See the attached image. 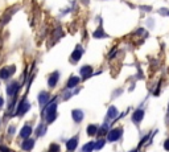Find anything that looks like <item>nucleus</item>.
I'll use <instances>...</instances> for the list:
<instances>
[{
  "label": "nucleus",
  "instance_id": "obj_21",
  "mask_svg": "<svg viewBox=\"0 0 169 152\" xmlns=\"http://www.w3.org/2000/svg\"><path fill=\"white\" fill-rule=\"evenodd\" d=\"M44 132H45V127L41 124L40 127H38V130H37V135H38V136H41V135L44 134Z\"/></svg>",
  "mask_w": 169,
  "mask_h": 152
},
{
  "label": "nucleus",
  "instance_id": "obj_4",
  "mask_svg": "<svg viewBox=\"0 0 169 152\" xmlns=\"http://www.w3.org/2000/svg\"><path fill=\"white\" fill-rule=\"evenodd\" d=\"M82 53H83V50H82V48L78 45L77 48H75V50L73 52V54H72V60H73V62H77L78 60L81 58V56H82Z\"/></svg>",
  "mask_w": 169,
  "mask_h": 152
},
{
  "label": "nucleus",
  "instance_id": "obj_9",
  "mask_svg": "<svg viewBox=\"0 0 169 152\" xmlns=\"http://www.w3.org/2000/svg\"><path fill=\"white\" fill-rule=\"evenodd\" d=\"M17 89H19V85L16 82H13V83H9L8 85V87H7V93H8V95H15V93L17 91Z\"/></svg>",
  "mask_w": 169,
  "mask_h": 152
},
{
  "label": "nucleus",
  "instance_id": "obj_6",
  "mask_svg": "<svg viewBox=\"0 0 169 152\" xmlns=\"http://www.w3.org/2000/svg\"><path fill=\"white\" fill-rule=\"evenodd\" d=\"M30 134H32V127H30V126H24V127L21 128V131H20V136L24 138V139L29 138Z\"/></svg>",
  "mask_w": 169,
  "mask_h": 152
},
{
  "label": "nucleus",
  "instance_id": "obj_16",
  "mask_svg": "<svg viewBox=\"0 0 169 152\" xmlns=\"http://www.w3.org/2000/svg\"><path fill=\"white\" fill-rule=\"evenodd\" d=\"M78 82H79V78H78V77H72L69 80V82H67V87H69V89H72V87L77 86Z\"/></svg>",
  "mask_w": 169,
  "mask_h": 152
},
{
  "label": "nucleus",
  "instance_id": "obj_23",
  "mask_svg": "<svg viewBox=\"0 0 169 152\" xmlns=\"http://www.w3.org/2000/svg\"><path fill=\"white\" fill-rule=\"evenodd\" d=\"M102 36H106V35H103L100 29H98L97 32H94V37H102Z\"/></svg>",
  "mask_w": 169,
  "mask_h": 152
},
{
  "label": "nucleus",
  "instance_id": "obj_22",
  "mask_svg": "<svg viewBox=\"0 0 169 152\" xmlns=\"http://www.w3.org/2000/svg\"><path fill=\"white\" fill-rule=\"evenodd\" d=\"M50 151H52V152H58V151H60V147H58L57 144H52V147H50Z\"/></svg>",
  "mask_w": 169,
  "mask_h": 152
},
{
  "label": "nucleus",
  "instance_id": "obj_18",
  "mask_svg": "<svg viewBox=\"0 0 169 152\" xmlns=\"http://www.w3.org/2000/svg\"><path fill=\"white\" fill-rule=\"evenodd\" d=\"M94 145H95V143H87L86 145H83L82 151H83V152H91V151L95 148Z\"/></svg>",
  "mask_w": 169,
  "mask_h": 152
},
{
  "label": "nucleus",
  "instance_id": "obj_1",
  "mask_svg": "<svg viewBox=\"0 0 169 152\" xmlns=\"http://www.w3.org/2000/svg\"><path fill=\"white\" fill-rule=\"evenodd\" d=\"M123 134V128H115V130L110 131L108 132V136H107V139L110 140V142H116V140L120 139V136H122Z\"/></svg>",
  "mask_w": 169,
  "mask_h": 152
},
{
  "label": "nucleus",
  "instance_id": "obj_26",
  "mask_svg": "<svg viewBox=\"0 0 169 152\" xmlns=\"http://www.w3.org/2000/svg\"><path fill=\"white\" fill-rule=\"evenodd\" d=\"M132 152H137V150H134V151H132Z\"/></svg>",
  "mask_w": 169,
  "mask_h": 152
},
{
  "label": "nucleus",
  "instance_id": "obj_24",
  "mask_svg": "<svg viewBox=\"0 0 169 152\" xmlns=\"http://www.w3.org/2000/svg\"><path fill=\"white\" fill-rule=\"evenodd\" d=\"M165 150H169V139L165 142Z\"/></svg>",
  "mask_w": 169,
  "mask_h": 152
},
{
  "label": "nucleus",
  "instance_id": "obj_11",
  "mask_svg": "<svg viewBox=\"0 0 169 152\" xmlns=\"http://www.w3.org/2000/svg\"><path fill=\"white\" fill-rule=\"evenodd\" d=\"M48 101H49V94H48V93H41V94L38 95V102H40L41 106L46 105Z\"/></svg>",
  "mask_w": 169,
  "mask_h": 152
},
{
  "label": "nucleus",
  "instance_id": "obj_8",
  "mask_svg": "<svg viewBox=\"0 0 169 152\" xmlns=\"http://www.w3.org/2000/svg\"><path fill=\"white\" fill-rule=\"evenodd\" d=\"M143 117H144V111H143V110H136L134 117H132V120H134L135 123H139L140 120L143 119Z\"/></svg>",
  "mask_w": 169,
  "mask_h": 152
},
{
  "label": "nucleus",
  "instance_id": "obj_5",
  "mask_svg": "<svg viewBox=\"0 0 169 152\" xmlns=\"http://www.w3.org/2000/svg\"><path fill=\"white\" fill-rule=\"evenodd\" d=\"M77 144H78V138H72V139L66 143V147L69 151H74L75 148H77Z\"/></svg>",
  "mask_w": 169,
  "mask_h": 152
},
{
  "label": "nucleus",
  "instance_id": "obj_19",
  "mask_svg": "<svg viewBox=\"0 0 169 152\" xmlns=\"http://www.w3.org/2000/svg\"><path fill=\"white\" fill-rule=\"evenodd\" d=\"M103 145H105V140H102V139H100V140H98V142L95 143V145H94V147H95V150H100V148H102Z\"/></svg>",
  "mask_w": 169,
  "mask_h": 152
},
{
  "label": "nucleus",
  "instance_id": "obj_15",
  "mask_svg": "<svg viewBox=\"0 0 169 152\" xmlns=\"http://www.w3.org/2000/svg\"><path fill=\"white\" fill-rule=\"evenodd\" d=\"M56 109H57V103H56V102H52L50 105H48L46 110H45V115H49V114H53V112H56Z\"/></svg>",
  "mask_w": 169,
  "mask_h": 152
},
{
  "label": "nucleus",
  "instance_id": "obj_10",
  "mask_svg": "<svg viewBox=\"0 0 169 152\" xmlns=\"http://www.w3.org/2000/svg\"><path fill=\"white\" fill-rule=\"evenodd\" d=\"M33 144H35V140H33V139H28V138H27V140L22 143V150L30 151L33 148Z\"/></svg>",
  "mask_w": 169,
  "mask_h": 152
},
{
  "label": "nucleus",
  "instance_id": "obj_17",
  "mask_svg": "<svg viewBox=\"0 0 169 152\" xmlns=\"http://www.w3.org/2000/svg\"><path fill=\"white\" fill-rule=\"evenodd\" d=\"M97 132H98V127L95 124H90L87 127V135H90V136H94Z\"/></svg>",
  "mask_w": 169,
  "mask_h": 152
},
{
  "label": "nucleus",
  "instance_id": "obj_12",
  "mask_svg": "<svg viewBox=\"0 0 169 152\" xmlns=\"http://www.w3.org/2000/svg\"><path fill=\"white\" fill-rule=\"evenodd\" d=\"M58 78H60V74H58L57 72H56V73H53V74L50 75V78H49V86H50V87H53V86H56V85H57V81H58Z\"/></svg>",
  "mask_w": 169,
  "mask_h": 152
},
{
  "label": "nucleus",
  "instance_id": "obj_20",
  "mask_svg": "<svg viewBox=\"0 0 169 152\" xmlns=\"http://www.w3.org/2000/svg\"><path fill=\"white\" fill-rule=\"evenodd\" d=\"M107 130H108V124H103V127L100 128V131H99V135H103L105 132H107Z\"/></svg>",
  "mask_w": 169,
  "mask_h": 152
},
{
  "label": "nucleus",
  "instance_id": "obj_25",
  "mask_svg": "<svg viewBox=\"0 0 169 152\" xmlns=\"http://www.w3.org/2000/svg\"><path fill=\"white\" fill-rule=\"evenodd\" d=\"M1 105H3V98L0 97V107H1Z\"/></svg>",
  "mask_w": 169,
  "mask_h": 152
},
{
  "label": "nucleus",
  "instance_id": "obj_3",
  "mask_svg": "<svg viewBox=\"0 0 169 152\" xmlns=\"http://www.w3.org/2000/svg\"><path fill=\"white\" fill-rule=\"evenodd\" d=\"M29 107H30V105H29V102H28L27 99H24L22 102L20 103V107H19V110H17V114L19 115H22V114H25V112L29 110Z\"/></svg>",
  "mask_w": 169,
  "mask_h": 152
},
{
  "label": "nucleus",
  "instance_id": "obj_13",
  "mask_svg": "<svg viewBox=\"0 0 169 152\" xmlns=\"http://www.w3.org/2000/svg\"><path fill=\"white\" fill-rule=\"evenodd\" d=\"M107 117L110 118V119H114V118L118 117V109L115 107V106H111V107L108 109V111H107Z\"/></svg>",
  "mask_w": 169,
  "mask_h": 152
},
{
  "label": "nucleus",
  "instance_id": "obj_2",
  "mask_svg": "<svg viewBox=\"0 0 169 152\" xmlns=\"http://www.w3.org/2000/svg\"><path fill=\"white\" fill-rule=\"evenodd\" d=\"M13 70H15V67H3L1 70H0V77L3 78V80H7V78H9L11 75L13 74Z\"/></svg>",
  "mask_w": 169,
  "mask_h": 152
},
{
  "label": "nucleus",
  "instance_id": "obj_14",
  "mask_svg": "<svg viewBox=\"0 0 169 152\" xmlns=\"http://www.w3.org/2000/svg\"><path fill=\"white\" fill-rule=\"evenodd\" d=\"M91 72H92L91 66H83L82 69H81V74H82L83 78H87L89 75H91Z\"/></svg>",
  "mask_w": 169,
  "mask_h": 152
},
{
  "label": "nucleus",
  "instance_id": "obj_7",
  "mask_svg": "<svg viewBox=\"0 0 169 152\" xmlns=\"http://www.w3.org/2000/svg\"><path fill=\"white\" fill-rule=\"evenodd\" d=\"M73 119H74V122H77V123L82 122L83 112L81 111V110H74V111H73Z\"/></svg>",
  "mask_w": 169,
  "mask_h": 152
}]
</instances>
